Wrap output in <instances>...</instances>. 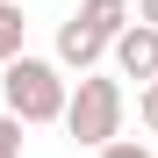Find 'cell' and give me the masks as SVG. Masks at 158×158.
I'll use <instances>...</instances> for the list:
<instances>
[{
	"instance_id": "obj_1",
	"label": "cell",
	"mask_w": 158,
	"mask_h": 158,
	"mask_svg": "<svg viewBox=\"0 0 158 158\" xmlns=\"http://www.w3.org/2000/svg\"><path fill=\"white\" fill-rule=\"evenodd\" d=\"M0 94H7V115L22 129L29 122H65V101H72L58 58H15L7 72H0Z\"/></svg>"
},
{
	"instance_id": "obj_2",
	"label": "cell",
	"mask_w": 158,
	"mask_h": 158,
	"mask_svg": "<svg viewBox=\"0 0 158 158\" xmlns=\"http://www.w3.org/2000/svg\"><path fill=\"white\" fill-rule=\"evenodd\" d=\"M122 108H129V101H122V79L86 72V79L72 86V101H65V129H72L86 151H108V144L122 137Z\"/></svg>"
},
{
	"instance_id": "obj_3",
	"label": "cell",
	"mask_w": 158,
	"mask_h": 158,
	"mask_svg": "<svg viewBox=\"0 0 158 158\" xmlns=\"http://www.w3.org/2000/svg\"><path fill=\"white\" fill-rule=\"evenodd\" d=\"M115 72H122V79H137V86H151V79H158V29L129 22V29L115 36Z\"/></svg>"
},
{
	"instance_id": "obj_4",
	"label": "cell",
	"mask_w": 158,
	"mask_h": 158,
	"mask_svg": "<svg viewBox=\"0 0 158 158\" xmlns=\"http://www.w3.org/2000/svg\"><path fill=\"white\" fill-rule=\"evenodd\" d=\"M72 22H79L94 43H108V50H115V36L137 22V7H129V0H79V15H72Z\"/></svg>"
},
{
	"instance_id": "obj_5",
	"label": "cell",
	"mask_w": 158,
	"mask_h": 158,
	"mask_svg": "<svg viewBox=\"0 0 158 158\" xmlns=\"http://www.w3.org/2000/svg\"><path fill=\"white\" fill-rule=\"evenodd\" d=\"M101 50H108V43H94L86 29H79V22H65V29H58V65H72L79 79H86V72L101 65Z\"/></svg>"
},
{
	"instance_id": "obj_6",
	"label": "cell",
	"mask_w": 158,
	"mask_h": 158,
	"mask_svg": "<svg viewBox=\"0 0 158 158\" xmlns=\"http://www.w3.org/2000/svg\"><path fill=\"white\" fill-rule=\"evenodd\" d=\"M15 58H29V22H22V0H0V72Z\"/></svg>"
},
{
	"instance_id": "obj_7",
	"label": "cell",
	"mask_w": 158,
	"mask_h": 158,
	"mask_svg": "<svg viewBox=\"0 0 158 158\" xmlns=\"http://www.w3.org/2000/svg\"><path fill=\"white\" fill-rule=\"evenodd\" d=\"M94 158H158V151H151V144H144V137H115V144H108V151H94Z\"/></svg>"
},
{
	"instance_id": "obj_8",
	"label": "cell",
	"mask_w": 158,
	"mask_h": 158,
	"mask_svg": "<svg viewBox=\"0 0 158 158\" xmlns=\"http://www.w3.org/2000/svg\"><path fill=\"white\" fill-rule=\"evenodd\" d=\"M137 122H144V129H151V137H158V79H151V86L137 94Z\"/></svg>"
},
{
	"instance_id": "obj_9",
	"label": "cell",
	"mask_w": 158,
	"mask_h": 158,
	"mask_svg": "<svg viewBox=\"0 0 158 158\" xmlns=\"http://www.w3.org/2000/svg\"><path fill=\"white\" fill-rule=\"evenodd\" d=\"M0 158H22V122L0 115Z\"/></svg>"
},
{
	"instance_id": "obj_10",
	"label": "cell",
	"mask_w": 158,
	"mask_h": 158,
	"mask_svg": "<svg viewBox=\"0 0 158 158\" xmlns=\"http://www.w3.org/2000/svg\"><path fill=\"white\" fill-rule=\"evenodd\" d=\"M137 22H144V29H158V0H137Z\"/></svg>"
}]
</instances>
